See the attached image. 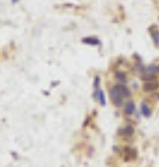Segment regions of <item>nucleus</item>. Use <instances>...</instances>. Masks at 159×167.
<instances>
[{
	"mask_svg": "<svg viewBox=\"0 0 159 167\" xmlns=\"http://www.w3.org/2000/svg\"><path fill=\"white\" fill-rule=\"evenodd\" d=\"M140 110H141V115H144L145 118H149V117L152 115V110H151V107H149L147 102H143Z\"/></svg>",
	"mask_w": 159,
	"mask_h": 167,
	"instance_id": "7",
	"label": "nucleus"
},
{
	"mask_svg": "<svg viewBox=\"0 0 159 167\" xmlns=\"http://www.w3.org/2000/svg\"><path fill=\"white\" fill-rule=\"evenodd\" d=\"M143 89H144V91H147V93H154V91H156V90L159 89V83L156 80L145 81V83H144V86H143Z\"/></svg>",
	"mask_w": 159,
	"mask_h": 167,
	"instance_id": "2",
	"label": "nucleus"
},
{
	"mask_svg": "<svg viewBox=\"0 0 159 167\" xmlns=\"http://www.w3.org/2000/svg\"><path fill=\"white\" fill-rule=\"evenodd\" d=\"M151 37H152V39H154L155 45H158L159 44V30L158 27H151Z\"/></svg>",
	"mask_w": 159,
	"mask_h": 167,
	"instance_id": "9",
	"label": "nucleus"
},
{
	"mask_svg": "<svg viewBox=\"0 0 159 167\" xmlns=\"http://www.w3.org/2000/svg\"><path fill=\"white\" fill-rule=\"evenodd\" d=\"M99 81H101V77H99V76H95V79H94V86H95V89L99 87Z\"/></svg>",
	"mask_w": 159,
	"mask_h": 167,
	"instance_id": "12",
	"label": "nucleus"
},
{
	"mask_svg": "<svg viewBox=\"0 0 159 167\" xmlns=\"http://www.w3.org/2000/svg\"><path fill=\"white\" fill-rule=\"evenodd\" d=\"M116 87H117V90L120 91V94H122L124 98H127V97H130V96H131V91H130V89H128L126 84L119 83V84H116Z\"/></svg>",
	"mask_w": 159,
	"mask_h": 167,
	"instance_id": "5",
	"label": "nucleus"
},
{
	"mask_svg": "<svg viewBox=\"0 0 159 167\" xmlns=\"http://www.w3.org/2000/svg\"><path fill=\"white\" fill-rule=\"evenodd\" d=\"M82 42L87 44V45H99V39L95 37H87V38H82Z\"/></svg>",
	"mask_w": 159,
	"mask_h": 167,
	"instance_id": "10",
	"label": "nucleus"
},
{
	"mask_svg": "<svg viewBox=\"0 0 159 167\" xmlns=\"http://www.w3.org/2000/svg\"><path fill=\"white\" fill-rule=\"evenodd\" d=\"M94 97H95L96 101H99V104H101V105H105V104H106L105 94H103V91H102V90L99 89V87H98V89H95V93H94Z\"/></svg>",
	"mask_w": 159,
	"mask_h": 167,
	"instance_id": "4",
	"label": "nucleus"
},
{
	"mask_svg": "<svg viewBox=\"0 0 159 167\" xmlns=\"http://www.w3.org/2000/svg\"><path fill=\"white\" fill-rule=\"evenodd\" d=\"M16 1H17V0H13V3H16Z\"/></svg>",
	"mask_w": 159,
	"mask_h": 167,
	"instance_id": "13",
	"label": "nucleus"
},
{
	"mask_svg": "<svg viewBox=\"0 0 159 167\" xmlns=\"http://www.w3.org/2000/svg\"><path fill=\"white\" fill-rule=\"evenodd\" d=\"M132 134H134V126L132 125H126V126H123V128L119 129V135L123 136V138H128Z\"/></svg>",
	"mask_w": 159,
	"mask_h": 167,
	"instance_id": "3",
	"label": "nucleus"
},
{
	"mask_svg": "<svg viewBox=\"0 0 159 167\" xmlns=\"http://www.w3.org/2000/svg\"><path fill=\"white\" fill-rule=\"evenodd\" d=\"M109 93H110V100H112V102H113V104H115L116 107H123V105H124V97H123L122 94H120V91L117 90L116 86L110 87Z\"/></svg>",
	"mask_w": 159,
	"mask_h": 167,
	"instance_id": "1",
	"label": "nucleus"
},
{
	"mask_svg": "<svg viewBox=\"0 0 159 167\" xmlns=\"http://www.w3.org/2000/svg\"><path fill=\"white\" fill-rule=\"evenodd\" d=\"M124 159H126V160H134V159H137V150H135V149L126 147V149H124Z\"/></svg>",
	"mask_w": 159,
	"mask_h": 167,
	"instance_id": "6",
	"label": "nucleus"
},
{
	"mask_svg": "<svg viewBox=\"0 0 159 167\" xmlns=\"http://www.w3.org/2000/svg\"><path fill=\"white\" fill-rule=\"evenodd\" d=\"M124 113H126V115H132L135 113V104L132 101H128L127 104H124Z\"/></svg>",
	"mask_w": 159,
	"mask_h": 167,
	"instance_id": "8",
	"label": "nucleus"
},
{
	"mask_svg": "<svg viewBox=\"0 0 159 167\" xmlns=\"http://www.w3.org/2000/svg\"><path fill=\"white\" fill-rule=\"evenodd\" d=\"M115 77H116V80L119 81V83H122V84H124V83L127 81V76H126L124 72H117L116 75H115Z\"/></svg>",
	"mask_w": 159,
	"mask_h": 167,
	"instance_id": "11",
	"label": "nucleus"
}]
</instances>
